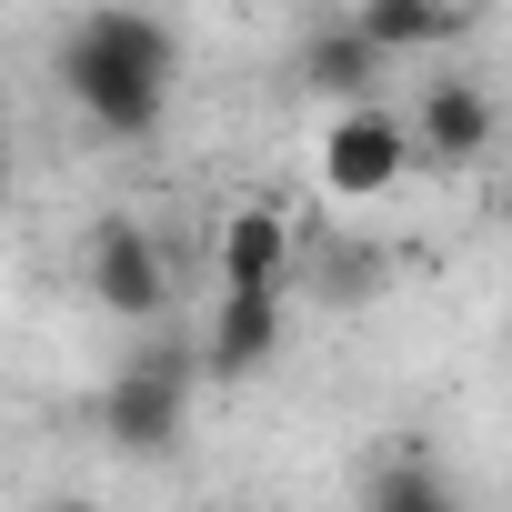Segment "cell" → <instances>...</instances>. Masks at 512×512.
<instances>
[{
  "instance_id": "obj_1",
  "label": "cell",
  "mask_w": 512,
  "mask_h": 512,
  "mask_svg": "<svg viewBox=\"0 0 512 512\" xmlns=\"http://www.w3.org/2000/svg\"><path fill=\"white\" fill-rule=\"evenodd\" d=\"M171 81H181V51L151 11H131V0H101V11L71 21L61 41V91L91 111V131L111 141H151L161 111H171Z\"/></svg>"
},
{
  "instance_id": "obj_2",
  "label": "cell",
  "mask_w": 512,
  "mask_h": 512,
  "mask_svg": "<svg viewBox=\"0 0 512 512\" xmlns=\"http://www.w3.org/2000/svg\"><path fill=\"white\" fill-rule=\"evenodd\" d=\"M181 412H191V352L181 342H151L111 392H101V432L121 452H171L181 442Z\"/></svg>"
},
{
  "instance_id": "obj_3",
  "label": "cell",
  "mask_w": 512,
  "mask_h": 512,
  "mask_svg": "<svg viewBox=\"0 0 512 512\" xmlns=\"http://www.w3.org/2000/svg\"><path fill=\"white\" fill-rule=\"evenodd\" d=\"M402 171H412L402 121H392V111H372V101H342V111H332V141H322V181H332L342 201H382Z\"/></svg>"
},
{
  "instance_id": "obj_4",
  "label": "cell",
  "mask_w": 512,
  "mask_h": 512,
  "mask_svg": "<svg viewBox=\"0 0 512 512\" xmlns=\"http://www.w3.org/2000/svg\"><path fill=\"white\" fill-rule=\"evenodd\" d=\"M91 292L111 302V312H131V322H151L161 302H171V272H161V241L131 221V211H111V221H91Z\"/></svg>"
},
{
  "instance_id": "obj_5",
  "label": "cell",
  "mask_w": 512,
  "mask_h": 512,
  "mask_svg": "<svg viewBox=\"0 0 512 512\" xmlns=\"http://www.w3.org/2000/svg\"><path fill=\"white\" fill-rule=\"evenodd\" d=\"M402 141H412V161H442V171H462V161H482V151H492V101H482L472 81H432Z\"/></svg>"
},
{
  "instance_id": "obj_6",
  "label": "cell",
  "mask_w": 512,
  "mask_h": 512,
  "mask_svg": "<svg viewBox=\"0 0 512 512\" xmlns=\"http://www.w3.org/2000/svg\"><path fill=\"white\" fill-rule=\"evenodd\" d=\"M282 272H292V221L272 201H241L221 221V292H282Z\"/></svg>"
},
{
  "instance_id": "obj_7",
  "label": "cell",
  "mask_w": 512,
  "mask_h": 512,
  "mask_svg": "<svg viewBox=\"0 0 512 512\" xmlns=\"http://www.w3.org/2000/svg\"><path fill=\"white\" fill-rule=\"evenodd\" d=\"M352 31L372 41V61H422L462 41V0H362Z\"/></svg>"
},
{
  "instance_id": "obj_8",
  "label": "cell",
  "mask_w": 512,
  "mask_h": 512,
  "mask_svg": "<svg viewBox=\"0 0 512 512\" xmlns=\"http://www.w3.org/2000/svg\"><path fill=\"white\" fill-rule=\"evenodd\" d=\"M282 352V292H221V322H211V372L241 382V372H262Z\"/></svg>"
},
{
  "instance_id": "obj_9",
  "label": "cell",
  "mask_w": 512,
  "mask_h": 512,
  "mask_svg": "<svg viewBox=\"0 0 512 512\" xmlns=\"http://www.w3.org/2000/svg\"><path fill=\"white\" fill-rule=\"evenodd\" d=\"M372 71H382V61H372V41H362V31H322V41L302 51V81H312L322 101H362V91H372Z\"/></svg>"
},
{
  "instance_id": "obj_10",
  "label": "cell",
  "mask_w": 512,
  "mask_h": 512,
  "mask_svg": "<svg viewBox=\"0 0 512 512\" xmlns=\"http://www.w3.org/2000/svg\"><path fill=\"white\" fill-rule=\"evenodd\" d=\"M372 512H462V492L432 462H382L372 472Z\"/></svg>"
},
{
  "instance_id": "obj_11",
  "label": "cell",
  "mask_w": 512,
  "mask_h": 512,
  "mask_svg": "<svg viewBox=\"0 0 512 512\" xmlns=\"http://www.w3.org/2000/svg\"><path fill=\"white\" fill-rule=\"evenodd\" d=\"M51 512H101V502H81V492H61V502H51Z\"/></svg>"
},
{
  "instance_id": "obj_12",
  "label": "cell",
  "mask_w": 512,
  "mask_h": 512,
  "mask_svg": "<svg viewBox=\"0 0 512 512\" xmlns=\"http://www.w3.org/2000/svg\"><path fill=\"white\" fill-rule=\"evenodd\" d=\"M0 161H11V151H0Z\"/></svg>"
}]
</instances>
